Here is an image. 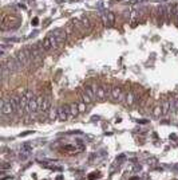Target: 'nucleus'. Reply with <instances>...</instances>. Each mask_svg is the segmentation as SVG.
<instances>
[{
  "mask_svg": "<svg viewBox=\"0 0 178 180\" xmlns=\"http://www.w3.org/2000/svg\"><path fill=\"white\" fill-rule=\"evenodd\" d=\"M34 97V93L31 90H24L20 96V109H19V113L23 114L24 112H27L28 109V103H30V100Z\"/></svg>",
  "mask_w": 178,
  "mask_h": 180,
  "instance_id": "f257e3e1",
  "label": "nucleus"
},
{
  "mask_svg": "<svg viewBox=\"0 0 178 180\" xmlns=\"http://www.w3.org/2000/svg\"><path fill=\"white\" fill-rule=\"evenodd\" d=\"M16 61L20 63L21 67L27 66L31 61V50H20L16 52Z\"/></svg>",
  "mask_w": 178,
  "mask_h": 180,
  "instance_id": "f03ea898",
  "label": "nucleus"
},
{
  "mask_svg": "<svg viewBox=\"0 0 178 180\" xmlns=\"http://www.w3.org/2000/svg\"><path fill=\"white\" fill-rule=\"evenodd\" d=\"M6 63V66L8 67V70H10V73H17L19 70H21V66L20 63L16 61V58H8V59L4 62Z\"/></svg>",
  "mask_w": 178,
  "mask_h": 180,
  "instance_id": "7ed1b4c3",
  "label": "nucleus"
},
{
  "mask_svg": "<svg viewBox=\"0 0 178 180\" xmlns=\"http://www.w3.org/2000/svg\"><path fill=\"white\" fill-rule=\"evenodd\" d=\"M51 35H54V37H55L58 44H59V47L63 46V43L66 42V38H67V34H66V31L62 30V28H56V30H54V31L51 32Z\"/></svg>",
  "mask_w": 178,
  "mask_h": 180,
  "instance_id": "20e7f679",
  "label": "nucleus"
},
{
  "mask_svg": "<svg viewBox=\"0 0 178 180\" xmlns=\"http://www.w3.org/2000/svg\"><path fill=\"white\" fill-rule=\"evenodd\" d=\"M14 112L15 110H14V108H12L10 100H3L2 101V114L3 116H11Z\"/></svg>",
  "mask_w": 178,
  "mask_h": 180,
  "instance_id": "39448f33",
  "label": "nucleus"
},
{
  "mask_svg": "<svg viewBox=\"0 0 178 180\" xmlns=\"http://www.w3.org/2000/svg\"><path fill=\"white\" fill-rule=\"evenodd\" d=\"M39 110V97H32L30 100V103H28V109H27V113L31 114V113H36Z\"/></svg>",
  "mask_w": 178,
  "mask_h": 180,
  "instance_id": "423d86ee",
  "label": "nucleus"
},
{
  "mask_svg": "<svg viewBox=\"0 0 178 180\" xmlns=\"http://www.w3.org/2000/svg\"><path fill=\"white\" fill-rule=\"evenodd\" d=\"M43 47H38V46H34L31 47V59L34 61H40L43 58Z\"/></svg>",
  "mask_w": 178,
  "mask_h": 180,
  "instance_id": "0eeeda50",
  "label": "nucleus"
},
{
  "mask_svg": "<svg viewBox=\"0 0 178 180\" xmlns=\"http://www.w3.org/2000/svg\"><path fill=\"white\" fill-rule=\"evenodd\" d=\"M68 114H70V109H68V105H63L58 109V118L60 121H66L68 118Z\"/></svg>",
  "mask_w": 178,
  "mask_h": 180,
  "instance_id": "6e6552de",
  "label": "nucleus"
},
{
  "mask_svg": "<svg viewBox=\"0 0 178 180\" xmlns=\"http://www.w3.org/2000/svg\"><path fill=\"white\" fill-rule=\"evenodd\" d=\"M122 93H123V90L119 88V86H113V88H111L110 98H111V100H114L115 102H119V98H121Z\"/></svg>",
  "mask_w": 178,
  "mask_h": 180,
  "instance_id": "1a4fd4ad",
  "label": "nucleus"
},
{
  "mask_svg": "<svg viewBox=\"0 0 178 180\" xmlns=\"http://www.w3.org/2000/svg\"><path fill=\"white\" fill-rule=\"evenodd\" d=\"M95 96H96V98L98 100H106L107 98V96H106V89H105V86H96L95 88Z\"/></svg>",
  "mask_w": 178,
  "mask_h": 180,
  "instance_id": "9d476101",
  "label": "nucleus"
},
{
  "mask_svg": "<svg viewBox=\"0 0 178 180\" xmlns=\"http://www.w3.org/2000/svg\"><path fill=\"white\" fill-rule=\"evenodd\" d=\"M50 108H51V100H50V98H43L42 105H40V108H39V110H40L42 113H47V112L50 110Z\"/></svg>",
  "mask_w": 178,
  "mask_h": 180,
  "instance_id": "9b49d317",
  "label": "nucleus"
},
{
  "mask_svg": "<svg viewBox=\"0 0 178 180\" xmlns=\"http://www.w3.org/2000/svg\"><path fill=\"white\" fill-rule=\"evenodd\" d=\"M42 47H43V50H44V51H51V50H54V48H52V43H51L50 37H47V38H44V39H43V42H42Z\"/></svg>",
  "mask_w": 178,
  "mask_h": 180,
  "instance_id": "f8f14e48",
  "label": "nucleus"
},
{
  "mask_svg": "<svg viewBox=\"0 0 178 180\" xmlns=\"http://www.w3.org/2000/svg\"><path fill=\"white\" fill-rule=\"evenodd\" d=\"M137 101V96L133 92H127V96H126V100H124V103H126V105H133V103H134Z\"/></svg>",
  "mask_w": 178,
  "mask_h": 180,
  "instance_id": "ddd939ff",
  "label": "nucleus"
},
{
  "mask_svg": "<svg viewBox=\"0 0 178 180\" xmlns=\"http://www.w3.org/2000/svg\"><path fill=\"white\" fill-rule=\"evenodd\" d=\"M81 22H82V24H83V27H84L86 30H90L91 27H92L91 22L88 20V18H87L86 15H82V16H81Z\"/></svg>",
  "mask_w": 178,
  "mask_h": 180,
  "instance_id": "4468645a",
  "label": "nucleus"
},
{
  "mask_svg": "<svg viewBox=\"0 0 178 180\" xmlns=\"http://www.w3.org/2000/svg\"><path fill=\"white\" fill-rule=\"evenodd\" d=\"M83 90L86 92V94L91 98V100H95V98H96V96H95V89H92L91 86H84Z\"/></svg>",
  "mask_w": 178,
  "mask_h": 180,
  "instance_id": "2eb2a0df",
  "label": "nucleus"
},
{
  "mask_svg": "<svg viewBox=\"0 0 178 180\" xmlns=\"http://www.w3.org/2000/svg\"><path fill=\"white\" fill-rule=\"evenodd\" d=\"M68 109H70V116H78L79 113L78 103H71V105H68Z\"/></svg>",
  "mask_w": 178,
  "mask_h": 180,
  "instance_id": "dca6fc26",
  "label": "nucleus"
},
{
  "mask_svg": "<svg viewBox=\"0 0 178 180\" xmlns=\"http://www.w3.org/2000/svg\"><path fill=\"white\" fill-rule=\"evenodd\" d=\"M169 112H170V101L166 100V101H163V103H162V113L167 114Z\"/></svg>",
  "mask_w": 178,
  "mask_h": 180,
  "instance_id": "f3484780",
  "label": "nucleus"
},
{
  "mask_svg": "<svg viewBox=\"0 0 178 180\" xmlns=\"http://www.w3.org/2000/svg\"><path fill=\"white\" fill-rule=\"evenodd\" d=\"M81 100H82V102H84V103H91V102H92V100L87 96L84 90H82V92H81Z\"/></svg>",
  "mask_w": 178,
  "mask_h": 180,
  "instance_id": "a211bd4d",
  "label": "nucleus"
},
{
  "mask_svg": "<svg viewBox=\"0 0 178 180\" xmlns=\"http://www.w3.org/2000/svg\"><path fill=\"white\" fill-rule=\"evenodd\" d=\"M48 118H50L51 121H55L58 118V109L50 110V113H48Z\"/></svg>",
  "mask_w": 178,
  "mask_h": 180,
  "instance_id": "6ab92c4d",
  "label": "nucleus"
},
{
  "mask_svg": "<svg viewBox=\"0 0 178 180\" xmlns=\"http://www.w3.org/2000/svg\"><path fill=\"white\" fill-rule=\"evenodd\" d=\"M107 19H109L110 26H113L115 23V13L114 12H107Z\"/></svg>",
  "mask_w": 178,
  "mask_h": 180,
  "instance_id": "aec40b11",
  "label": "nucleus"
},
{
  "mask_svg": "<svg viewBox=\"0 0 178 180\" xmlns=\"http://www.w3.org/2000/svg\"><path fill=\"white\" fill-rule=\"evenodd\" d=\"M162 114H163V113H162V108H161V106H157V108L154 109V112H153V116L157 117V118H158V117H161Z\"/></svg>",
  "mask_w": 178,
  "mask_h": 180,
  "instance_id": "412c9836",
  "label": "nucleus"
},
{
  "mask_svg": "<svg viewBox=\"0 0 178 180\" xmlns=\"http://www.w3.org/2000/svg\"><path fill=\"white\" fill-rule=\"evenodd\" d=\"M78 109H79V113H84V112L87 110V106L84 102H79L78 103Z\"/></svg>",
  "mask_w": 178,
  "mask_h": 180,
  "instance_id": "4be33fe9",
  "label": "nucleus"
},
{
  "mask_svg": "<svg viewBox=\"0 0 178 180\" xmlns=\"http://www.w3.org/2000/svg\"><path fill=\"white\" fill-rule=\"evenodd\" d=\"M28 156H30V152H24V151H20V155H19V157H20V160H23V161H26L28 159Z\"/></svg>",
  "mask_w": 178,
  "mask_h": 180,
  "instance_id": "5701e85b",
  "label": "nucleus"
},
{
  "mask_svg": "<svg viewBox=\"0 0 178 180\" xmlns=\"http://www.w3.org/2000/svg\"><path fill=\"white\" fill-rule=\"evenodd\" d=\"M102 20H103L105 26H110V23H109V19H107V13H105V15H102Z\"/></svg>",
  "mask_w": 178,
  "mask_h": 180,
  "instance_id": "b1692460",
  "label": "nucleus"
},
{
  "mask_svg": "<svg viewBox=\"0 0 178 180\" xmlns=\"http://www.w3.org/2000/svg\"><path fill=\"white\" fill-rule=\"evenodd\" d=\"M98 175H99V173H91L90 176H88V179H90V180H92L94 178H98Z\"/></svg>",
  "mask_w": 178,
  "mask_h": 180,
  "instance_id": "393cba45",
  "label": "nucleus"
},
{
  "mask_svg": "<svg viewBox=\"0 0 178 180\" xmlns=\"http://www.w3.org/2000/svg\"><path fill=\"white\" fill-rule=\"evenodd\" d=\"M174 112L178 113V100H176V105H174Z\"/></svg>",
  "mask_w": 178,
  "mask_h": 180,
  "instance_id": "a878e982",
  "label": "nucleus"
},
{
  "mask_svg": "<svg viewBox=\"0 0 178 180\" xmlns=\"http://www.w3.org/2000/svg\"><path fill=\"white\" fill-rule=\"evenodd\" d=\"M148 163H149V164H154V163H155V159H150V160H148Z\"/></svg>",
  "mask_w": 178,
  "mask_h": 180,
  "instance_id": "bb28decb",
  "label": "nucleus"
}]
</instances>
